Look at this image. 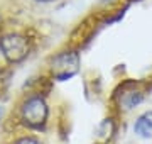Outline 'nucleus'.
Here are the masks:
<instances>
[{
    "label": "nucleus",
    "mask_w": 152,
    "mask_h": 144,
    "mask_svg": "<svg viewBox=\"0 0 152 144\" xmlns=\"http://www.w3.org/2000/svg\"><path fill=\"white\" fill-rule=\"evenodd\" d=\"M80 70V56L76 51H64L56 54L51 61V73L58 82H66Z\"/></svg>",
    "instance_id": "nucleus-3"
},
{
    "label": "nucleus",
    "mask_w": 152,
    "mask_h": 144,
    "mask_svg": "<svg viewBox=\"0 0 152 144\" xmlns=\"http://www.w3.org/2000/svg\"><path fill=\"white\" fill-rule=\"evenodd\" d=\"M2 117H4V109L0 107V119H2Z\"/></svg>",
    "instance_id": "nucleus-6"
},
{
    "label": "nucleus",
    "mask_w": 152,
    "mask_h": 144,
    "mask_svg": "<svg viewBox=\"0 0 152 144\" xmlns=\"http://www.w3.org/2000/svg\"><path fill=\"white\" fill-rule=\"evenodd\" d=\"M15 144H41V143H39L37 139H32V137H22Z\"/></svg>",
    "instance_id": "nucleus-5"
},
{
    "label": "nucleus",
    "mask_w": 152,
    "mask_h": 144,
    "mask_svg": "<svg viewBox=\"0 0 152 144\" xmlns=\"http://www.w3.org/2000/svg\"><path fill=\"white\" fill-rule=\"evenodd\" d=\"M0 24H2V15H0Z\"/></svg>",
    "instance_id": "nucleus-8"
},
{
    "label": "nucleus",
    "mask_w": 152,
    "mask_h": 144,
    "mask_svg": "<svg viewBox=\"0 0 152 144\" xmlns=\"http://www.w3.org/2000/svg\"><path fill=\"white\" fill-rule=\"evenodd\" d=\"M37 2H44L46 4V2H54V0H37Z\"/></svg>",
    "instance_id": "nucleus-7"
},
{
    "label": "nucleus",
    "mask_w": 152,
    "mask_h": 144,
    "mask_svg": "<svg viewBox=\"0 0 152 144\" xmlns=\"http://www.w3.org/2000/svg\"><path fill=\"white\" fill-rule=\"evenodd\" d=\"M20 117L27 127L41 129L48 120V104L42 97H31L24 102Z\"/></svg>",
    "instance_id": "nucleus-2"
},
{
    "label": "nucleus",
    "mask_w": 152,
    "mask_h": 144,
    "mask_svg": "<svg viewBox=\"0 0 152 144\" xmlns=\"http://www.w3.org/2000/svg\"><path fill=\"white\" fill-rule=\"evenodd\" d=\"M134 132L140 137H152V110L142 114L134 124Z\"/></svg>",
    "instance_id": "nucleus-4"
},
{
    "label": "nucleus",
    "mask_w": 152,
    "mask_h": 144,
    "mask_svg": "<svg viewBox=\"0 0 152 144\" xmlns=\"http://www.w3.org/2000/svg\"><path fill=\"white\" fill-rule=\"evenodd\" d=\"M0 51L5 56L7 61L10 63H19L22 61L31 51L29 39L22 34H5L0 37Z\"/></svg>",
    "instance_id": "nucleus-1"
}]
</instances>
